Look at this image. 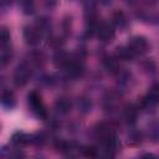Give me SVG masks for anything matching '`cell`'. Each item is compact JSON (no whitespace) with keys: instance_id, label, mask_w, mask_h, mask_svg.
<instances>
[{"instance_id":"6","label":"cell","mask_w":159,"mask_h":159,"mask_svg":"<svg viewBox=\"0 0 159 159\" xmlns=\"http://www.w3.org/2000/svg\"><path fill=\"white\" fill-rule=\"evenodd\" d=\"M55 108H56V111H57L58 113L66 114V113H68V112L71 111V108H72V102H71V99H70L68 97L61 96V97H58V98L55 101Z\"/></svg>"},{"instance_id":"17","label":"cell","mask_w":159,"mask_h":159,"mask_svg":"<svg viewBox=\"0 0 159 159\" xmlns=\"http://www.w3.org/2000/svg\"><path fill=\"white\" fill-rule=\"evenodd\" d=\"M12 142H14L16 145H22V144L30 142V139H29L27 135H25L24 133H20V132H19V133L14 134V137H12Z\"/></svg>"},{"instance_id":"10","label":"cell","mask_w":159,"mask_h":159,"mask_svg":"<svg viewBox=\"0 0 159 159\" xmlns=\"http://www.w3.org/2000/svg\"><path fill=\"white\" fill-rule=\"evenodd\" d=\"M1 102H2V104L5 107H9V108L14 107L15 106V94H14V92L10 91V89L2 91V93H1Z\"/></svg>"},{"instance_id":"13","label":"cell","mask_w":159,"mask_h":159,"mask_svg":"<svg viewBox=\"0 0 159 159\" xmlns=\"http://www.w3.org/2000/svg\"><path fill=\"white\" fill-rule=\"evenodd\" d=\"M104 65L108 68V71H111L112 73L119 72V60L117 57H108V58H106Z\"/></svg>"},{"instance_id":"15","label":"cell","mask_w":159,"mask_h":159,"mask_svg":"<svg viewBox=\"0 0 159 159\" xmlns=\"http://www.w3.org/2000/svg\"><path fill=\"white\" fill-rule=\"evenodd\" d=\"M132 56H133V53L129 51L128 47H117L116 57H117L118 60H124V61H127V60L132 58Z\"/></svg>"},{"instance_id":"5","label":"cell","mask_w":159,"mask_h":159,"mask_svg":"<svg viewBox=\"0 0 159 159\" xmlns=\"http://www.w3.org/2000/svg\"><path fill=\"white\" fill-rule=\"evenodd\" d=\"M41 34H40V29L36 26H26L24 29V39L26 41V43L29 45H35L40 41Z\"/></svg>"},{"instance_id":"21","label":"cell","mask_w":159,"mask_h":159,"mask_svg":"<svg viewBox=\"0 0 159 159\" xmlns=\"http://www.w3.org/2000/svg\"><path fill=\"white\" fill-rule=\"evenodd\" d=\"M10 41V32L7 31L6 27L1 29V45H9Z\"/></svg>"},{"instance_id":"23","label":"cell","mask_w":159,"mask_h":159,"mask_svg":"<svg viewBox=\"0 0 159 159\" xmlns=\"http://www.w3.org/2000/svg\"><path fill=\"white\" fill-rule=\"evenodd\" d=\"M9 159H25V154L21 150H16V152L11 153V155L9 157Z\"/></svg>"},{"instance_id":"22","label":"cell","mask_w":159,"mask_h":159,"mask_svg":"<svg viewBox=\"0 0 159 159\" xmlns=\"http://www.w3.org/2000/svg\"><path fill=\"white\" fill-rule=\"evenodd\" d=\"M149 132H150V138L154 140V142H158L159 140V127L157 125V127H150V129H149Z\"/></svg>"},{"instance_id":"11","label":"cell","mask_w":159,"mask_h":159,"mask_svg":"<svg viewBox=\"0 0 159 159\" xmlns=\"http://www.w3.org/2000/svg\"><path fill=\"white\" fill-rule=\"evenodd\" d=\"M118 99H119V96L114 92H111L108 93L106 97H104V101H103V104H104V108L109 111V108H114L118 103Z\"/></svg>"},{"instance_id":"9","label":"cell","mask_w":159,"mask_h":159,"mask_svg":"<svg viewBox=\"0 0 159 159\" xmlns=\"http://www.w3.org/2000/svg\"><path fill=\"white\" fill-rule=\"evenodd\" d=\"M123 117L127 123H134L138 117V108L134 104H127L123 109Z\"/></svg>"},{"instance_id":"4","label":"cell","mask_w":159,"mask_h":159,"mask_svg":"<svg viewBox=\"0 0 159 159\" xmlns=\"http://www.w3.org/2000/svg\"><path fill=\"white\" fill-rule=\"evenodd\" d=\"M96 34L101 41L107 42V41H111L113 39L114 30H113V26L108 21H101L96 26Z\"/></svg>"},{"instance_id":"3","label":"cell","mask_w":159,"mask_h":159,"mask_svg":"<svg viewBox=\"0 0 159 159\" xmlns=\"http://www.w3.org/2000/svg\"><path fill=\"white\" fill-rule=\"evenodd\" d=\"M127 47L129 48V51L133 55H142V53H144L148 50L149 45H148V41H147L145 37H143V36H134V37H132L129 40V43H128Z\"/></svg>"},{"instance_id":"16","label":"cell","mask_w":159,"mask_h":159,"mask_svg":"<svg viewBox=\"0 0 159 159\" xmlns=\"http://www.w3.org/2000/svg\"><path fill=\"white\" fill-rule=\"evenodd\" d=\"M82 155L86 159H97L98 158V152H97V149L94 147L88 145V147H84L82 149Z\"/></svg>"},{"instance_id":"14","label":"cell","mask_w":159,"mask_h":159,"mask_svg":"<svg viewBox=\"0 0 159 159\" xmlns=\"http://www.w3.org/2000/svg\"><path fill=\"white\" fill-rule=\"evenodd\" d=\"M112 17H113L114 24H116L118 27H124V26L127 25V17H125V15H124L123 11H120V10L114 11Z\"/></svg>"},{"instance_id":"1","label":"cell","mask_w":159,"mask_h":159,"mask_svg":"<svg viewBox=\"0 0 159 159\" xmlns=\"http://www.w3.org/2000/svg\"><path fill=\"white\" fill-rule=\"evenodd\" d=\"M27 99H29V106L31 108V111L40 118L45 119L47 117V112H46V107L43 104V101L41 98V94L36 91H32L29 93L27 96Z\"/></svg>"},{"instance_id":"8","label":"cell","mask_w":159,"mask_h":159,"mask_svg":"<svg viewBox=\"0 0 159 159\" xmlns=\"http://www.w3.org/2000/svg\"><path fill=\"white\" fill-rule=\"evenodd\" d=\"M144 103L147 106H157L159 104V83H154L149 91L148 94L144 99Z\"/></svg>"},{"instance_id":"2","label":"cell","mask_w":159,"mask_h":159,"mask_svg":"<svg viewBox=\"0 0 159 159\" xmlns=\"http://www.w3.org/2000/svg\"><path fill=\"white\" fill-rule=\"evenodd\" d=\"M31 68L26 65V63H21L19 65L15 71H14V75H12V81L17 86V87H21V86H25L30 78H31Z\"/></svg>"},{"instance_id":"19","label":"cell","mask_w":159,"mask_h":159,"mask_svg":"<svg viewBox=\"0 0 159 159\" xmlns=\"http://www.w3.org/2000/svg\"><path fill=\"white\" fill-rule=\"evenodd\" d=\"M30 142L36 145H42L45 143V135L42 133H36L35 135L30 137Z\"/></svg>"},{"instance_id":"7","label":"cell","mask_w":159,"mask_h":159,"mask_svg":"<svg viewBox=\"0 0 159 159\" xmlns=\"http://www.w3.org/2000/svg\"><path fill=\"white\" fill-rule=\"evenodd\" d=\"M72 60H73L72 56L70 53L65 52V51H58L53 56V62H55V65L57 67H65V68H67L70 66V63L72 62Z\"/></svg>"},{"instance_id":"18","label":"cell","mask_w":159,"mask_h":159,"mask_svg":"<svg viewBox=\"0 0 159 159\" xmlns=\"http://www.w3.org/2000/svg\"><path fill=\"white\" fill-rule=\"evenodd\" d=\"M53 147H55V149H57V150H60V152H66V150H68L70 144H68L66 140H63V139H57V140L53 143Z\"/></svg>"},{"instance_id":"24","label":"cell","mask_w":159,"mask_h":159,"mask_svg":"<svg viewBox=\"0 0 159 159\" xmlns=\"http://www.w3.org/2000/svg\"><path fill=\"white\" fill-rule=\"evenodd\" d=\"M99 159H113V155H112V153H111V152L106 150V152L99 157Z\"/></svg>"},{"instance_id":"25","label":"cell","mask_w":159,"mask_h":159,"mask_svg":"<svg viewBox=\"0 0 159 159\" xmlns=\"http://www.w3.org/2000/svg\"><path fill=\"white\" fill-rule=\"evenodd\" d=\"M140 159H157V158H155V155L152 154V153H145V154H143V155L140 157Z\"/></svg>"},{"instance_id":"12","label":"cell","mask_w":159,"mask_h":159,"mask_svg":"<svg viewBox=\"0 0 159 159\" xmlns=\"http://www.w3.org/2000/svg\"><path fill=\"white\" fill-rule=\"evenodd\" d=\"M11 57H12V50H11L10 45H2V50H1V55H0L1 65L2 66L7 65L11 61Z\"/></svg>"},{"instance_id":"20","label":"cell","mask_w":159,"mask_h":159,"mask_svg":"<svg viewBox=\"0 0 159 159\" xmlns=\"http://www.w3.org/2000/svg\"><path fill=\"white\" fill-rule=\"evenodd\" d=\"M128 142H130V144H139V143L142 142L140 133H139V132H132L130 135H129Z\"/></svg>"}]
</instances>
